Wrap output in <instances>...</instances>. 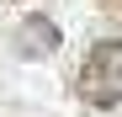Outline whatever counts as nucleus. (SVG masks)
<instances>
[{
  "mask_svg": "<svg viewBox=\"0 0 122 117\" xmlns=\"http://www.w3.org/2000/svg\"><path fill=\"white\" fill-rule=\"evenodd\" d=\"M74 90L85 106H122V37H101V43H90L85 64H80L74 74Z\"/></svg>",
  "mask_w": 122,
  "mask_h": 117,
  "instance_id": "nucleus-1",
  "label": "nucleus"
},
{
  "mask_svg": "<svg viewBox=\"0 0 122 117\" xmlns=\"http://www.w3.org/2000/svg\"><path fill=\"white\" fill-rule=\"evenodd\" d=\"M58 27L48 21V16H27L21 21V32H16V48H21L27 58H48V53H58Z\"/></svg>",
  "mask_w": 122,
  "mask_h": 117,
  "instance_id": "nucleus-2",
  "label": "nucleus"
},
{
  "mask_svg": "<svg viewBox=\"0 0 122 117\" xmlns=\"http://www.w3.org/2000/svg\"><path fill=\"white\" fill-rule=\"evenodd\" d=\"M101 11H112V16H122V0H96Z\"/></svg>",
  "mask_w": 122,
  "mask_h": 117,
  "instance_id": "nucleus-3",
  "label": "nucleus"
}]
</instances>
